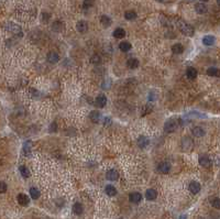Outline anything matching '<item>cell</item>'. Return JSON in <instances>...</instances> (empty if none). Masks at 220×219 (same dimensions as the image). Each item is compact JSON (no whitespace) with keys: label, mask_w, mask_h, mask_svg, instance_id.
<instances>
[{"label":"cell","mask_w":220,"mask_h":219,"mask_svg":"<svg viewBox=\"0 0 220 219\" xmlns=\"http://www.w3.org/2000/svg\"><path fill=\"white\" fill-rule=\"evenodd\" d=\"M177 28L179 29V31H181L183 34L187 35V36H193L194 33H195L194 28L192 27L190 24H188L187 22H185L184 20H178Z\"/></svg>","instance_id":"1"},{"label":"cell","mask_w":220,"mask_h":219,"mask_svg":"<svg viewBox=\"0 0 220 219\" xmlns=\"http://www.w3.org/2000/svg\"><path fill=\"white\" fill-rule=\"evenodd\" d=\"M4 28L7 29V31L11 32L12 34H17L18 36H22V30H21V28H20L18 24H16V23H12V22L6 23Z\"/></svg>","instance_id":"2"},{"label":"cell","mask_w":220,"mask_h":219,"mask_svg":"<svg viewBox=\"0 0 220 219\" xmlns=\"http://www.w3.org/2000/svg\"><path fill=\"white\" fill-rule=\"evenodd\" d=\"M177 127H178V122H176L174 119H171L164 124V130L170 133V132H174V131L177 129Z\"/></svg>","instance_id":"3"},{"label":"cell","mask_w":220,"mask_h":219,"mask_svg":"<svg viewBox=\"0 0 220 219\" xmlns=\"http://www.w3.org/2000/svg\"><path fill=\"white\" fill-rule=\"evenodd\" d=\"M195 11L198 15H204V13H206V12L208 11V8H207V6L204 2H197L195 4Z\"/></svg>","instance_id":"4"},{"label":"cell","mask_w":220,"mask_h":219,"mask_svg":"<svg viewBox=\"0 0 220 219\" xmlns=\"http://www.w3.org/2000/svg\"><path fill=\"white\" fill-rule=\"evenodd\" d=\"M158 172H161L163 174H167L171 171V164L167 162H161L158 166Z\"/></svg>","instance_id":"5"},{"label":"cell","mask_w":220,"mask_h":219,"mask_svg":"<svg viewBox=\"0 0 220 219\" xmlns=\"http://www.w3.org/2000/svg\"><path fill=\"white\" fill-rule=\"evenodd\" d=\"M76 28H77V30L79 31L81 33H85V32L88 31V23L86 22V21H84V20H81V21H78L77 22Z\"/></svg>","instance_id":"6"},{"label":"cell","mask_w":220,"mask_h":219,"mask_svg":"<svg viewBox=\"0 0 220 219\" xmlns=\"http://www.w3.org/2000/svg\"><path fill=\"white\" fill-rule=\"evenodd\" d=\"M95 103H96V106L99 108H104L106 105H107V97L104 96V95H99V96L97 97L96 100H95Z\"/></svg>","instance_id":"7"},{"label":"cell","mask_w":220,"mask_h":219,"mask_svg":"<svg viewBox=\"0 0 220 219\" xmlns=\"http://www.w3.org/2000/svg\"><path fill=\"white\" fill-rule=\"evenodd\" d=\"M17 199H18V203L21 206H28L29 203H30V199H29V197L25 194H19L18 197H17Z\"/></svg>","instance_id":"8"},{"label":"cell","mask_w":220,"mask_h":219,"mask_svg":"<svg viewBox=\"0 0 220 219\" xmlns=\"http://www.w3.org/2000/svg\"><path fill=\"white\" fill-rule=\"evenodd\" d=\"M106 177L109 181H117L119 178V173L117 172L116 170H109L107 174H106Z\"/></svg>","instance_id":"9"},{"label":"cell","mask_w":220,"mask_h":219,"mask_svg":"<svg viewBox=\"0 0 220 219\" xmlns=\"http://www.w3.org/2000/svg\"><path fill=\"white\" fill-rule=\"evenodd\" d=\"M141 199H142V195L140 193H132L129 196V200L133 204H139Z\"/></svg>","instance_id":"10"},{"label":"cell","mask_w":220,"mask_h":219,"mask_svg":"<svg viewBox=\"0 0 220 219\" xmlns=\"http://www.w3.org/2000/svg\"><path fill=\"white\" fill-rule=\"evenodd\" d=\"M47 61L50 62V63H52V64H55V63H57L58 61H60V55H58L56 52H50V53L47 54Z\"/></svg>","instance_id":"11"},{"label":"cell","mask_w":220,"mask_h":219,"mask_svg":"<svg viewBox=\"0 0 220 219\" xmlns=\"http://www.w3.org/2000/svg\"><path fill=\"white\" fill-rule=\"evenodd\" d=\"M189 191H190V193H193V194H197V193H199V191H200V184L198 183V182H190V184H189Z\"/></svg>","instance_id":"12"},{"label":"cell","mask_w":220,"mask_h":219,"mask_svg":"<svg viewBox=\"0 0 220 219\" xmlns=\"http://www.w3.org/2000/svg\"><path fill=\"white\" fill-rule=\"evenodd\" d=\"M32 148H33V144H32L31 141H27V142L24 143V144H23V153H24V155L30 156V155H31Z\"/></svg>","instance_id":"13"},{"label":"cell","mask_w":220,"mask_h":219,"mask_svg":"<svg viewBox=\"0 0 220 219\" xmlns=\"http://www.w3.org/2000/svg\"><path fill=\"white\" fill-rule=\"evenodd\" d=\"M149 143H150L149 139H147V137H144V135H141V137H139V139H138V144H139V146L141 149L147 148V146H149Z\"/></svg>","instance_id":"14"},{"label":"cell","mask_w":220,"mask_h":219,"mask_svg":"<svg viewBox=\"0 0 220 219\" xmlns=\"http://www.w3.org/2000/svg\"><path fill=\"white\" fill-rule=\"evenodd\" d=\"M199 164H200L201 166H204V167H209V166L211 165V160H210L208 156L203 155V156L199 158Z\"/></svg>","instance_id":"15"},{"label":"cell","mask_w":220,"mask_h":219,"mask_svg":"<svg viewBox=\"0 0 220 219\" xmlns=\"http://www.w3.org/2000/svg\"><path fill=\"white\" fill-rule=\"evenodd\" d=\"M52 29L54 31H56V32H61L64 29V23L62 21H60V20H56V21H54V22L52 23Z\"/></svg>","instance_id":"16"},{"label":"cell","mask_w":220,"mask_h":219,"mask_svg":"<svg viewBox=\"0 0 220 219\" xmlns=\"http://www.w3.org/2000/svg\"><path fill=\"white\" fill-rule=\"evenodd\" d=\"M186 76L188 77L189 79H195L197 77V69L194 67H188L186 71Z\"/></svg>","instance_id":"17"},{"label":"cell","mask_w":220,"mask_h":219,"mask_svg":"<svg viewBox=\"0 0 220 219\" xmlns=\"http://www.w3.org/2000/svg\"><path fill=\"white\" fill-rule=\"evenodd\" d=\"M127 66L131 69L138 68V67H139V61H138L137 58H130V60H128V62H127Z\"/></svg>","instance_id":"18"},{"label":"cell","mask_w":220,"mask_h":219,"mask_svg":"<svg viewBox=\"0 0 220 219\" xmlns=\"http://www.w3.org/2000/svg\"><path fill=\"white\" fill-rule=\"evenodd\" d=\"M112 22V20L109 18L108 15H101V18H100V23H101V25L105 28H108L110 27V24H111Z\"/></svg>","instance_id":"19"},{"label":"cell","mask_w":220,"mask_h":219,"mask_svg":"<svg viewBox=\"0 0 220 219\" xmlns=\"http://www.w3.org/2000/svg\"><path fill=\"white\" fill-rule=\"evenodd\" d=\"M156 196H158V193H156V191H154V189H147V193H145V197H147V200H154L155 198H156Z\"/></svg>","instance_id":"20"},{"label":"cell","mask_w":220,"mask_h":219,"mask_svg":"<svg viewBox=\"0 0 220 219\" xmlns=\"http://www.w3.org/2000/svg\"><path fill=\"white\" fill-rule=\"evenodd\" d=\"M215 40H216L215 36H212V35H206V36L203 38V43H204L205 45L210 46L215 43Z\"/></svg>","instance_id":"21"},{"label":"cell","mask_w":220,"mask_h":219,"mask_svg":"<svg viewBox=\"0 0 220 219\" xmlns=\"http://www.w3.org/2000/svg\"><path fill=\"white\" fill-rule=\"evenodd\" d=\"M73 212H74V214H76V215H81L83 212H84L83 205H81V203H75V204L73 205Z\"/></svg>","instance_id":"22"},{"label":"cell","mask_w":220,"mask_h":219,"mask_svg":"<svg viewBox=\"0 0 220 219\" xmlns=\"http://www.w3.org/2000/svg\"><path fill=\"white\" fill-rule=\"evenodd\" d=\"M113 36L116 39H122L126 36V31L121 28H117L116 30L113 31Z\"/></svg>","instance_id":"23"},{"label":"cell","mask_w":220,"mask_h":219,"mask_svg":"<svg viewBox=\"0 0 220 219\" xmlns=\"http://www.w3.org/2000/svg\"><path fill=\"white\" fill-rule=\"evenodd\" d=\"M207 74L209 76H213V77H219L220 76V69L217 68V67H209L207 69Z\"/></svg>","instance_id":"24"},{"label":"cell","mask_w":220,"mask_h":219,"mask_svg":"<svg viewBox=\"0 0 220 219\" xmlns=\"http://www.w3.org/2000/svg\"><path fill=\"white\" fill-rule=\"evenodd\" d=\"M19 171H20V173H21V175H22L23 177H25V178L31 176V173H30V171H29V169H28L27 166L21 165L19 167Z\"/></svg>","instance_id":"25"},{"label":"cell","mask_w":220,"mask_h":219,"mask_svg":"<svg viewBox=\"0 0 220 219\" xmlns=\"http://www.w3.org/2000/svg\"><path fill=\"white\" fill-rule=\"evenodd\" d=\"M192 132H193V135L195 137H197V138H200V137H203L205 135V131L201 127H195Z\"/></svg>","instance_id":"26"},{"label":"cell","mask_w":220,"mask_h":219,"mask_svg":"<svg viewBox=\"0 0 220 219\" xmlns=\"http://www.w3.org/2000/svg\"><path fill=\"white\" fill-rule=\"evenodd\" d=\"M105 191H106V193H107V195H109V196H115L117 194V189L115 186H112V185H107L106 186V188H105Z\"/></svg>","instance_id":"27"},{"label":"cell","mask_w":220,"mask_h":219,"mask_svg":"<svg viewBox=\"0 0 220 219\" xmlns=\"http://www.w3.org/2000/svg\"><path fill=\"white\" fill-rule=\"evenodd\" d=\"M89 118H90V120L93 121V122H98L99 120H100V114L98 111H91L90 114H89Z\"/></svg>","instance_id":"28"},{"label":"cell","mask_w":220,"mask_h":219,"mask_svg":"<svg viewBox=\"0 0 220 219\" xmlns=\"http://www.w3.org/2000/svg\"><path fill=\"white\" fill-rule=\"evenodd\" d=\"M172 52L175 54H181L184 52V47H183V45L182 44H179V43H177V44H174L173 46H172Z\"/></svg>","instance_id":"29"},{"label":"cell","mask_w":220,"mask_h":219,"mask_svg":"<svg viewBox=\"0 0 220 219\" xmlns=\"http://www.w3.org/2000/svg\"><path fill=\"white\" fill-rule=\"evenodd\" d=\"M30 195H31V197L33 199H38L40 197V195H41V193H40V191L38 188L31 187V188H30Z\"/></svg>","instance_id":"30"},{"label":"cell","mask_w":220,"mask_h":219,"mask_svg":"<svg viewBox=\"0 0 220 219\" xmlns=\"http://www.w3.org/2000/svg\"><path fill=\"white\" fill-rule=\"evenodd\" d=\"M138 15L134 11H131V10H128V11L124 12V18L127 20H134Z\"/></svg>","instance_id":"31"},{"label":"cell","mask_w":220,"mask_h":219,"mask_svg":"<svg viewBox=\"0 0 220 219\" xmlns=\"http://www.w3.org/2000/svg\"><path fill=\"white\" fill-rule=\"evenodd\" d=\"M119 49L122 52H128V51H130V49H131V44L129 42H121L119 45Z\"/></svg>","instance_id":"32"},{"label":"cell","mask_w":220,"mask_h":219,"mask_svg":"<svg viewBox=\"0 0 220 219\" xmlns=\"http://www.w3.org/2000/svg\"><path fill=\"white\" fill-rule=\"evenodd\" d=\"M152 106H150V105H145V106H143L142 110H141V114H142V116H145L147 115V114H150L151 111H152Z\"/></svg>","instance_id":"33"},{"label":"cell","mask_w":220,"mask_h":219,"mask_svg":"<svg viewBox=\"0 0 220 219\" xmlns=\"http://www.w3.org/2000/svg\"><path fill=\"white\" fill-rule=\"evenodd\" d=\"M211 205L213 208H216V209H220V198H218V197H216V198H213V199L211 200Z\"/></svg>","instance_id":"34"},{"label":"cell","mask_w":220,"mask_h":219,"mask_svg":"<svg viewBox=\"0 0 220 219\" xmlns=\"http://www.w3.org/2000/svg\"><path fill=\"white\" fill-rule=\"evenodd\" d=\"M90 61H91V63H93V64H99V63H100V61H101V58H100V56H99V55H94L93 57L90 58Z\"/></svg>","instance_id":"35"},{"label":"cell","mask_w":220,"mask_h":219,"mask_svg":"<svg viewBox=\"0 0 220 219\" xmlns=\"http://www.w3.org/2000/svg\"><path fill=\"white\" fill-rule=\"evenodd\" d=\"M7 191V184L4 182H0V194H4Z\"/></svg>","instance_id":"36"},{"label":"cell","mask_w":220,"mask_h":219,"mask_svg":"<svg viewBox=\"0 0 220 219\" xmlns=\"http://www.w3.org/2000/svg\"><path fill=\"white\" fill-rule=\"evenodd\" d=\"M50 17H51L50 13H46V12H43L42 13V20L44 22H47L50 20Z\"/></svg>","instance_id":"37"},{"label":"cell","mask_w":220,"mask_h":219,"mask_svg":"<svg viewBox=\"0 0 220 219\" xmlns=\"http://www.w3.org/2000/svg\"><path fill=\"white\" fill-rule=\"evenodd\" d=\"M56 130H57V126H56V123L55 122H53L50 126V131H52V132H56Z\"/></svg>","instance_id":"38"},{"label":"cell","mask_w":220,"mask_h":219,"mask_svg":"<svg viewBox=\"0 0 220 219\" xmlns=\"http://www.w3.org/2000/svg\"><path fill=\"white\" fill-rule=\"evenodd\" d=\"M91 6H93V2H90V1H84L83 2V7L85 9H88V7H91Z\"/></svg>","instance_id":"39"},{"label":"cell","mask_w":220,"mask_h":219,"mask_svg":"<svg viewBox=\"0 0 220 219\" xmlns=\"http://www.w3.org/2000/svg\"><path fill=\"white\" fill-rule=\"evenodd\" d=\"M110 118H105V126H109L110 124Z\"/></svg>","instance_id":"40"},{"label":"cell","mask_w":220,"mask_h":219,"mask_svg":"<svg viewBox=\"0 0 220 219\" xmlns=\"http://www.w3.org/2000/svg\"><path fill=\"white\" fill-rule=\"evenodd\" d=\"M186 218H187V217H186V215H183V216H181V217H179V219H186Z\"/></svg>","instance_id":"41"},{"label":"cell","mask_w":220,"mask_h":219,"mask_svg":"<svg viewBox=\"0 0 220 219\" xmlns=\"http://www.w3.org/2000/svg\"><path fill=\"white\" fill-rule=\"evenodd\" d=\"M217 4H218V6H220V0H218V1H217Z\"/></svg>","instance_id":"42"}]
</instances>
